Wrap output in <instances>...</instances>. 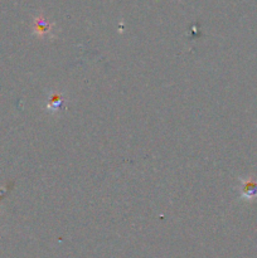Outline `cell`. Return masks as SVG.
Here are the masks:
<instances>
[{
  "label": "cell",
  "instance_id": "7a4b0ae2",
  "mask_svg": "<svg viewBox=\"0 0 257 258\" xmlns=\"http://www.w3.org/2000/svg\"><path fill=\"white\" fill-rule=\"evenodd\" d=\"M47 108L48 111H50V112H57V111L65 108V100H63L62 96H60L59 93L53 95L52 97H50Z\"/></svg>",
  "mask_w": 257,
  "mask_h": 258
},
{
  "label": "cell",
  "instance_id": "3957f363",
  "mask_svg": "<svg viewBox=\"0 0 257 258\" xmlns=\"http://www.w3.org/2000/svg\"><path fill=\"white\" fill-rule=\"evenodd\" d=\"M35 32L39 35L45 34L49 32V23L44 19V18H38L35 22Z\"/></svg>",
  "mask_w": 257,
  "mask_h": 258
},
{
  "label": "cell",
  "instance_id": "6da1fadb",
  "mask_svg": "<svg viewBox=\"0 0 257 258\" xmlns=\"http://www.w3.org/2000/svg\"><path fill=\"white\" fill-rule=\"evenodd\" d=\"M241 198L248 202H257V180L252 176L239 180Z\"/></svg>",
  "mask_w": 257,
  "mask_h": 258
}]
</instances>
